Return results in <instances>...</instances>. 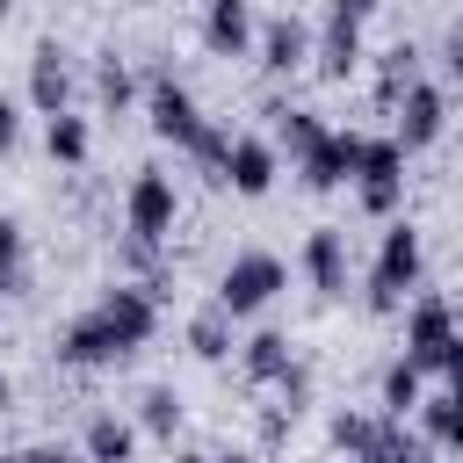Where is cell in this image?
Wrapping results in <instances>:
<instances>
[{
	"instance_id": "cell-37",
	"label": "cell",
	"mask_w": 463,
	"mask_h": 463,
	"mask_svg": "<svg viewBox=\"0 0 463 463\" xmlns=\"http://www.w3.org/2000/svg\"><path fill=\"white\" fill-rule=\"evenodd\" d=\"M174 463H210V449H181V456H174Z\"/></svg>"
},
{
	"instance_id": "cell-29",
	"label": "cell",
	"mask_w": 463,
	"mask_h": 463,
	"mask_svg": "<svg viewBox=\"0 0 463 463\" xmlns=\"http://www.w3.org/2000/svg\"><path fill=\"white\" fill-rule=\"evenodd\" d=\"M376 420H383V412H354V405H340V412L326 420V441H333V449H340V456L354 463V456H362V449L376 441Z\"/></svg>"
},
{
	"instance_id": "cell-20",
	"label": "cell",
	"mask_w": 463,
	"mask_h": 463,
	"mask_svg": "<svg viewBox=\"0 0 463 463\" xmlns=\"http://www.w3.org/2000/svg\"><path fill=\"white\" fill-rule=\"evenodd\" d=\"M94 101L109 116H123L130 101H145V72L123 58V51H94Z\"/></svg>"
},
{
	"instance_id": "cell-28",
	"label": "cell",
	"mask_w": 463,
	"mask_h": 463,
	"mask_svg": "<svg viewBox=\"0 0 463 463\" xmlns=\"http://www.w3.org/2000/svg\"><path fill=\"white\" fill-rule=\"evenodd\" d=\"M29 282V232L22 217H0V297H22Z\"/></svg>"
},
{
	"instance_id": "cell-14",
	"label": "cell",
	"mask_w": 463,
	"mask_h": 463,
	"mask_svg": "<svg viewBox=\"0 0 463 463\" xmlns=\"http://www.w3.org/2000/svg\"><path fill=\"white\" fill-rule=\"evenodd\" d=\"M195 29H203V51H217V58H246V51L260 43V14H253V0H210Z\"/></svg>"
},
{
	"instance_id": "cell-38",
	"label": "cell",
	"mask_w": 463,
	"mask_h": 463,
	"mask_svg": "<svg viewBox=\"0 0 463 463\" xmlns=\"http://www.w3.org/2000/svg\"><path fill=\"white\" fill-rule=\"evenodd\" d=\"M0 22H7V0H0Z\"/></svg>"
},
{
	"instance_id": "cell-24",
	"label": "cell",
	"mask_w": 463,
	"mask_h": 463,
	"mask_svg": "<svg viewBox=\"0 0 463 463\" xmlns=\"http://www.w3.org/2000/svg\"><path fill=\"white\" fill-rule=\"evenodd\" d=\"M130 420H137V434H152V441H174V434H181V420H188V405H181V391H174V383H145Z\"/></svg>"
},
{
	"instance_id": "cell-16",
	"label": "cell",
	"mask_w": 463,
	"mask_h": 463,
	"mask_svg": "<svg viewBox=\"0 0 463 463\" xmlns=\"http://www.w3.org/2000/svg\"><path fill=\"white\" fill-rule=\"evenodd\" d=\"M326 116L318 109H304V101H268V145L282 152V159H311L318 145H326Z\"/></svg>"
},
{
	"instance_id": "cell-21",
	"label": "cell",
	"mask_w": 463,
	"mask_h": 463,
	"mask_svg": "<svg viewBox=\"0 0 463 463\" xmlns=\"http://www.w3.org/2000/svg\"><path fill=\"white\" fill-rule=\"evenodd\" d=\"M420 58H427V51H420L412 36H398V43L376 51V109H398V94L420 87Z\"/></svg>"
},
{
	"instance_id": "cell-13",
	"label": "cell",
	"mask_w": 463,
	"mask_h": 463,
	"mask_svg": "<svg viewBox=\"0 0 463 463\" xmlns=\"http://www.w3.org/2000/svg\"><path fill=\"white\" fill-rule=\"evenodd\" d=\"M362 137H369V130H354V123L340 130V123H333V130H326V145H318L311 159H297V181H304L311 195L347 188V181H354V166H362Z\"/></svg>"
},
{
	"instance_id": "cell-33",
	"label": "cell",
	"mask_w": 463,
	"mask_h": 463,
	"mask_svg": "<svg viewBox=\"0 0 463 463\" xmlns=\"http://www.w3.org/2000/svg\"><path fill=\"white\" fill-rule=\"evenodd\" d=\"M289 427H297V412H282V405H268L260 412V441L275 449V441H289Z\"/></svg>"
},
{
	"instance_id": "cell-5",
	"label": "cell",
	"mask_w": 463,
	"mask_h": 463,
	"mask_svg": "<svg viewBox=\"0 0 463 463\" xmlns=\"http://www.w3.org/2000/svg\"><path fill=\"white\" fill-rule=\"evenodd\" d=\"M145 123H152V137H166L174 152H188V137L210 123V116L195 109L188 80H181L166 58H152V65H145Z\"/></svg>"
},
{
	"instance_id": "cell-17",
	"label": "cell",
	"mask_w": 463,
	"mask_h": 463,
	"mask_svg": "<svg viewBox=\"0 0 463 463\" xmlns=\"http://www.w3.org/2000/svg\"><path fill=\"white\" fill-rule=\"evenodd\" d=\"M80 463H137V420L130 412H87L80 427Z\"/></svg>"
},
{
	"instance_id": "cell-2",
	"label": "cell",
	"mask_w": 463,
	"mask_h": 463,
	"mask_svg": "<svg viewBox=\"0 0 463 463\" xmlns=\"http://www.w3.org/2000/svg\"><path fill=\"white\" fill-rule=\"evenodd\" d=\"M420 275H427V239H420L412 217H391V224L376 232V260H369V275H362V304H369L376 318H391V311H405V297L420 289Z\"/></svg>"
},
{
	"instance_id": "cell-7",
	"label": "cell",
	"mask_w": 463,
	"mask_h": 463,
	"mask_svg": "<svg viewBox=\"0 0 463 463\" xmlns=\"http://www.w3.org/2000/svg\"><path fill=\"white\" fill-rule=\"evenodd\" d=\"M354 195H362V210L369 217H398V203H405V145L391 137V130H369L362 137V166H354Z\"/></svg>"
},
{
	"instance_id": "cell-35",
	"label": "cell",
	"mask_w": 463,
	"mask_h": 463,
	"mask_svg": "<svg viewBox=\"0 0 463 463\" xmlns=\"http://www.w3.org/2000/svg\"><path fill=\"white\" fill-rule=\"evenodd\" d=\"M210 463H260L253 449H210Z\"/></svg>"
},
{
	"instance_id": "cell-32",
	"label": "cell",
	"mask_w": 463,
	"mask_h": 463,
	"mask_svg": "<svg viewBox=\"0 0 463 463\" xmlns=\"http://www.w3.org/2000/svg\"><path fill=\"white\" fill-rule=\"evenodd\" d=\"M441 72H449V80H463V14L441 29Z\"/></svg>"
},
{
	"instance_id": "cell-10",
	"label": "cell",
	"mask_w": 463,
	"mask_h": 463,
	"mask_svg": "<svg viewBox=\"0 0 463 463\" xmlns=\"http://www.w3.org/2000/svg\"><path fill=\"white\" fill-rule=\"evenodd\" d=\"M311 51H318V22H311L304 7H275V14H260V43H253V58H260L268 72H297V65H311Z\"/></svg>"
},
{
	"instance_id": "cell-36",
	"label": "cell",
	"mask_w": 463,
	"mask_h": 463,
	"mask_svg": "<svg viewBox=\"0 0 463 463\" xmlns=\"http://www.w3.org/2000/svg\"><path fill=\"white\" fill-rule=\"evenodd\" d=\"M0 412H14V376L0 369Z\"/></svg>"
},
{
	"instance_id": "cell-34",
	"label": "cell",
	"mask_w": 463,
	"mask_h": 463,
	"mask_svg": "<svg viewBox=\"0 0 463 463\" xmlns=\"http://www.w3.org/2000/svg\"><path fill=\"white\" fill-rule=\"evenodd\" d=\"M441 376H449V391H463V333L449 340V354H441Z\"/></svg>"
},
{
	"instance_id": "cell-19",
	"label": "cell",
	"mask_w": 463,
	"mask_h": 463,
	"mask_svg": "<svg viewBox=\"0 0 463 463\" xmlns=\"http://www.w3.org/2000/svg\"><path fill=\"white\" fill-rule=\"evenodd\" d=\"M376 405H383V420H420V405H427V369H412L405 354H391L383 376H376Z\"/></svg>"
},
{
	"instance_id": "cell-1",
	"label": "cell",
	"mask_w": 463,
	"mask_h": 463,
	"mask_svg": "<svg viewBox=\"0 0 463 463\" xmlns=\"http://www.w3.org/2000/svg\"><path fill=\"white\" fill-rule=\"evenodd\" d=\"M152 333H159V297L137 289V282H109L87 311H72L58 326V347L51 354L65 369H116L137 347H152Z\"/></svg>"
},
{
	"instance_id": "cell-27",
	"label": "cell",
	"mask_w": 463,
	"mask_h": 463,
	"mask_svg": "<svg viewBox=\"0 0 463 463\" xmlns=\"http://www.w3.org/2000/svg\"><path fill=\"white\" fill-rule=\"evenodd\" d=\"M232 137H239V130H224V123H203V130L188 137V166H195L203 181H217V188H224V159H232Z\"/></svg>"
},
{
	"instance_id": "cell-6",
	"label": "cell",
	"mask_w": 463,
	"mask_h": 463,
	"mask_svg": "<svg viewBox=\"0 0 463 463\" xmlns=\"http://www.w3.org/2000/svg\"><path fill=\"white\" fill-rule=\"evenodd\" d=\"M369 14H376V0H333L326 14H311V22H318V51H311L318 80H347V72L369 58V51H362Z\"/></svg>"
},
{
	"instance_id": "cell-22",
	"label": "cell",
	"mask_w": 463,
	"mask_h": 463,
	"mask_svg": "<svg viewBox=\"0 0 463 463\" xmlns=\"http://www.w3.org/2000/svg\"><path fill=\"white\" fill-rule=\"evenodd\" d=\"M188 354H195V362H232V354H239V318L217 311V304L188 311Z\"/></svg>"
},
{
	"instance_id": "cell-31",
	"label": "cell",
	"mask_w": 463,
	"mask_h": 463,
	"mask_svg": "<svg viewBox=\"0 0 463 463\" xmlns=\"http://www.w3.org/2000/svg\"><path fill=\"white\" fill-rule=\"evenodd\" d=\"M14 145H22V101H14V94H0V159H7Z\"/></svg>"
},
{
	"instance_id": "cell-8",
	"label": "cell",
	"mask_w": 463,
	"mask_h": 463,
	"mask_svg": "<svg viewBox=\"0 0 463 463\" xmlns=\"http://www.w3.org/2000/svg\"><path fill=\"white\" fill-rule=\"evenodd\" d=\"M456 333H463V318H456V304L441 289H420L405 304V362L412 369H441V354H449Z\"/></svg>"
},
{
	"instance_id": "cell-18",
	"label": "cell",
	"mask_w": 463,
	"mask_h": 463,
	"mask_svg": "<svg viewBox=\"0 0 463 463\" xmlns=\"http://www.w3.org/2000/svg\"><path fill=\"white\" fill-rule=\"evenodd\" d=\"M239 369H246V383L275 391V383L297 369V347H289V333H282V326H260V333H246V340H239Z\"/></svg>"
},
{
	"instance_id": "cell-30",
	"label": "cell",
	"mask_w": 463,
	"mask_h": 463,
	"mask_svg": "<svg viewBox=\"0 0 463 463\" xmlns=\"http://www.w3.org/2000/svg\"><path fill=\"white\" fill-rule=\"evenodd\" d=\"M0 463H80V456L58 441H29V449H0Z\"/></svg>"
},
{
	"instance_id": "cell-12",
	"label": "cell",
	"mask_w": 463,
	"mask_h": 463,
	"mask_svg": "<svg viewBox=\"0 0 463 463\" xmlns=\"http://www.w3.org/2000/svg\"><path fill=\"white\" fill-rule=\"evenodd\" d=\"M297 268H304V282L333 304V297H347V282H354V260H347V232L340 224H311L304 232V246H297Z\"/></svg>"
},
{
	"instance_id": "cell-11",
	"label": "cell",
	"mask_w": 463,
	"mask_h": 463,
	"mask_svg": "<svg viewBox=\"0 0 463 463\" xmlns=\"http://www.w3.org/2000/svg\"><path fill=\"white\" fill-rule=\"evenodd\" d=\"M441 130H449V87H441V80L405 87V94H398V109H391V137L405 145V159H412V152H427Z\"/></svg>"
},
{
	"instance_id": "cell-4",
	"label": "cell",
	"mask_w": 463,
	"mask_h": 463,
	"mask_svg": "<svg viewBox=\"0 0 463 463\" xmlns=\"http://www.w3.org/2000/svg\"><path fill=\"white\" fill-rule=\"evenodd\" d=\"M174 217H181V188L159 159H145L123 188V239H145V246H166L174 239Z\"/></svg>"
},
{
	"instance_id": "cell-26",
	"label": "cell",
	"mask_w": 463,
	"mask_h": 463,
	"mask_svg": "<svg viewBox=\"0 0 463 463\" xmlns=\"http://www.w3.org/2000/svg\"><path fill=\"white\" fill-rule=\"evenodd\" d=\"M420 434H427L434 449L463 456V391H441V398H427V405H420Z\"/></svg>"
},
{
	"instance_id": "cell-15",
	"label": "cell",
	"mask_w": 463,
	"mask_h": 463,
	"mask_svg": "<svg viewBox=\"0 0 463 463\" xmlns=\"http://www.w3.org/2000/svg\"><path fill=\"white\" fill-rule=\"evenodd\" d=\"M275 174H282V152H275L268 137L239 130V137H232V159H224V188L246 195V203H260V195L275 188Z\"/></svg>"
},
{
	"instance_id": "cell-9",
	"label": "cell",
	"mask_w": 463,
	"mask_h": 463,
	"mask_svg": "<svg viewBox=\"0 0 463 463\" xmlns=\"http://www.w3.org/2000/svg\"><path fill=\"white\" fill-rule=\"evenodd\" d=\"M72 94H80V65H72V51H65L58 36H36V43H29V109L51 123V116L72 109Z\"/></svg>"
},
{
	"instance_id": "cell-3",
	"label": "cell",
	"mask_w": 463,
	"mask_h": 463,
	"mask_svg": "<svg viewBox=\"0 0 463 463\" xmlns=\"http://www.w3.org/2000/svg\"><path fill=\"white\" fill-rule=\"evenodd\" d=\"M289 289V260L282 253H268V246H246V253H232L224 260V275H217V311H232V318H260L275 297Z\"/></svg>"
},
{
	"instance_id": "cell-25",
	"label": "cell",
	"mask_w": 463,
	"mask_h": 463,
	"mask_svg": "<svg viewBox=\"0 0 463 463\" xmlns=\"http://www.w3.org/2000/svg\"><path fill=\"white\" fill-rule=\"evenodd\" d=\"M43 152H51L58 166H87V152H94V130H87V116H80V109L51 116V123H43Z\"/></svg>"
},
{
	"instance_id": "cell-23",
	"label": "cell",
	"mask_w": 463,
	"mask_h": 463,
	"mask_svg": "<svg viewBox=\"0 0 463 463\" xmlns=\"http://www.w3.org/2000/svg\"><path fill=\"white\" fill-rule=\"evenodd\" d=\"M354 463H434V441L420 427H405V420H376V441Z\"/></svg>"
}]
</instances>
